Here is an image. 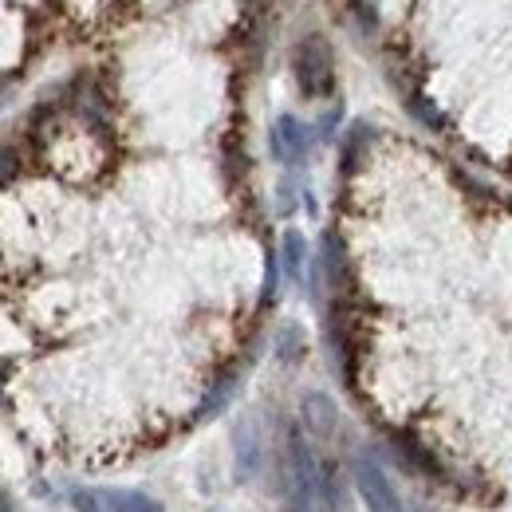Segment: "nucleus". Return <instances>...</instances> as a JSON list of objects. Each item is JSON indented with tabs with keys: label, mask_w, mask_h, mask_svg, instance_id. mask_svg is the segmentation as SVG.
<instances>
[{
	"label": "nucleus",
	"mask_w": 512,
	"mask_h": 512,
	"mask_svg": "<svg viewBox=\"0 0 512 512\" xmlns=\"http://www.w3.org/2000/svg\"><path fill=\"white\" fill-rule=\"evenodd\" d=\"M99 501L107 512H162L150 493H138V489H103Z\"/></svg>",
	"instance_id": "obj_5"
},
{
	"label": "nucleus",
	"mask_w": 512,
	"mask_h": 512,
	"mask_svg": "<svg viewBox=\"0 0 512 512\" xmlns=\"http://www.w3.org/2000/svg\"><path fill=\"white\" fill-rule=\"evenodd\" d=\"M296 79H300L304 95H312V99H320L335 87V64H331V52H327L323 36H308L296 48Z\"/></svg>",
	"instance_id": "obj_2"
},
{
	"label": "nucleus",
	"mask_w": 512,
	"mask_h": 512,
	"mask_svg": "<svg viewBox=\"0 0 512 512\" xmlns=\"http://www.w3.org/2000/svg\"><path fill=\"white\" fill-rule=\"evenodd\" d=\"M300 355H304V335H300L296 323H284V327L276 331V359H280V363H296Z\"/></svg>",
	"instance_id": "obj_7"
},
{
	"label": "nucleus",
	"mask_w": 512,
	"mask_h": 512,
	"mask_svg": "<svg viewBox=\"0 0 512 512\" xmlns=\"http://www.w3.org/2000/svg\"><path fill=\"white\" fill-rule=\"evenodd\" d=\"M237 469H241L245 477L256 473V430L249 418L237 426Z\"/></svg>",
	"instance_id": "obj_6"
},
{
	"label": "nucleus",
	"mask_w": 512,
	"mask_h": 512,
	"mask_svg": "<svg viewBox=\"0 0 512 512\" xmlns=\"http://www.w3.org/2000/svg\"><path fill=\"white\" fill-rule=\"evenodd\" d=\"M351 473H355V489H359L367 512H406L398 493H394V485H390V477L383 473V465L371 453H355Z\"/></svg>",
	"instance_id": "obj_1"
},
{
	"label": "nucleus",
	"mask_w": 512,
	"mask_h": 512,
	"mask_svg": "<svg viewBox=\"0 0 512 512\" xmlns=\"http://www.w3.org/2000/svg\"><path fill=\"white\" fill-rule=\"evenodd\" d=\"M209 512H221V509H209Z\"/></svg>",
	"instance_id": "obj_10"
},
{
	"label": "nucleus",
	"mask_w": 512,
	"mask_h": 512,
	"mask_svg": "<svg viewBox=\"0 0 512 512\" xmlns=\"http://www.w3.org/2000/svg\"><path fill=\"white\" fill-rule=\"evenodd\" d=\"M292 512H312V509H304V505H292Z\"/></svg>",
	"instance_id": "obj_9"
},
{
	"label": "nucleus",
	"mask_w": 512,
	"mask_h": 512,
	"mask_svg": "<svg viewBox=\"0 0 512 512\" xmlns=\"http://www.w3.org/2000/svg\"><path fill=\"white\" fill-rule=\"evenodd\" d=\"M268 150L284 166L288 162H300L304 150H308V127H300V119H292V115H280L272 123V134H268Z\"/></svg>",
	"instance_id": "obj_3"
},
{
	"label": "nucleus",
	"mask_w": 512,
	"mask_h": 512,
	"mask_svg": "<svg viewBox=\"0 0 512 512\" xmlns=\"http://www.w3.org/2000/svg\"><path fill=\"white\" fill-rule=\"evenodd\" d=\"M300 414H304V426L316 434V438H331L335 434V402L327 398V394H308L304 402H300Z\"/></svg>",
	"instance_id": "obj_4"
},
{
	"label": "nucleus",
	"mask_w": 512,
	"mask_h": 512,
	"mask_svg": "<svg viewBox=\"0 0 512 512\" xmlns=\"http://www.w3.org/2000/svg\"><path fill=\"white\" fill-rule=\"evenodd\" d=\"M304 256H308V245L300 233H284V268L292 280H304Z\"/></svg>",
	"instance_id": "obj_8"
}]
</instances>
